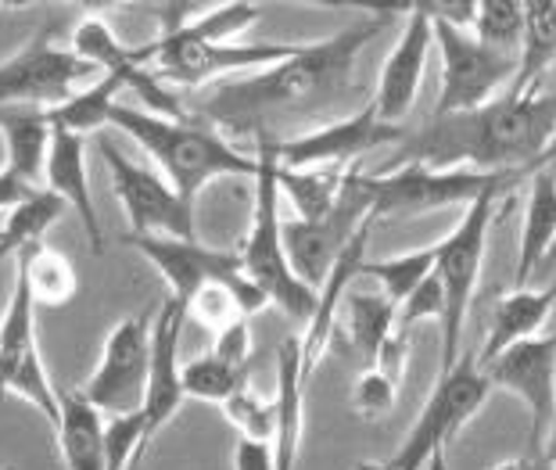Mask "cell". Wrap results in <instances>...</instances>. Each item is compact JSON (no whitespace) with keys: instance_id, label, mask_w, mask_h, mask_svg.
Instances as JSON below:
<instances>
[{"instance_id":"603a6c76","label":"cell","mask_w":556,"mask_h":470,"mask_svg":"<svg viewBox=\"0 0 556 470\" xmlns=\"http://www.w3.org/2000/svg\"><path fill=\"white\" fill-rule=\"evenodd\" d=\"M553 305H556V284L539 288V291L514 288L510 295H503L500 302H495L492 320H489V334H484L481 359H478L481 367L510 345L525 342V338H535L542 331V323L549 320Z\"/></svg>"},{"instance_id":"277c9868","label":"cell","mask_w":556,"mask_h":470,"mask_svg":"<svg viewBox=\"0 0 556 470\" xmlns=\"http://www.w3.org/2000/svg\"><path fill=\"white\" fill-rule=\"evenodd\" d=\"M255 205H252V227L241 241V266L244 277L263 291L269 305H280L291 320L309 323L316 309V291L302 284L291 274L288 255H283V233H280V187H277V158H274V137H255Z\"/></svg>"},{"instance_id":"83f0119b","label":"cell","mask_w":556,"mask_h":470,"mask_svg":"<svg viewBox=\"0 0 556 470\" xmlns=\"http://www.w3.org/2000/svg\"><path fill=\"white\" fill-rule=\"evenodd\" d=\"M349 173V169H345ZM341 169H283L277 166V187L280 194L294 205V219H327L334 213L341 187H345Z\"/></svg>"},{"instance_id":"b9f144b4","label":"cell","mask_w":556,"mask_h":470,"mask_svg":"<svg viewBox=\"0 0 556 470\" xmlns=\"http://www.w3.org/2000/svg\"><path fill=\"white\" fill-rule=\"evenodd\" d=\"M43 187L26 183L22 176H15L11 169H0V213H11V208L26 205L33 194H40Z\"/></svg>"},{"instance_id":"6da1fadb","label":"cell","mask_w":556,"mask_h":470,"mask_svg":"<svg viewBox=\"0 0 556 470\" xmlns=\"http://www.w3.org/2000/svg\"><path fill=\"white\" fill-rule=\"evenodd\" d=\"M556 140V93L495 98L475 112L434 115L395 151V166L470 169V173H535L549 162Z\"/></svg>"},{"instance_id":"7dc6e473","label":"cell","mask_w":556,"mask_h":470,"mask_svg":"<svg viewBox=\"0 0 556 470\" xmlns=\"http://www.w3.org/2000/svg\"><path fill=\"white\" fill-rule=\"evenodd\" d=\"M0 470H15V467H0Z\"/></svg>"},{"instance_id":"30bf717a","label":"cell","mask_w":556,"mask_h":470,"mask_svg":"<svg viewBox=\"0 0 556 470\" xmlns=\"http://www.w3.org/2000/svg\"><path fill=\"white\" fill-rule=\"evenodd\" d=\"M151 320H155V309L123 316L104 338L90 378L83 381V388H76V395L101 420L140 414V406H144L151 370Z\"/></svg>"},{"instance_id":"d4e9b609","label":"cell","mask_w":556,"mask_h":470,"mask_svg":"<svg viewBox=\"0 0 556 470\" xmlns=\"http://www.w3.org/2000/svg\"><path fill=\"white\" fill-rule=\"evenodd\" d=\"M556 62V0H528L525 40H520L517 73L510 79V98H539L542 76Z\"/></svg>"},{"instance_id":"4dcf8cb0","label":"cell","mask_w":556,"mask_h":470,"mask_svg":"<svg viewBox=\"0 0 556 470\" xmlns=\"http://www.w3.org/2000/svg\"><path fill=\"white\" fill-rule=\"evenodd\" d=\"M434 263H438L434 249H420V252H406L392 258H366L359 277H374L377 291L399 309V305L434 274Z\"/></svg>"},{"instance_id":"8992f818","label":"cell","mask_w":556,"mask_h":470,"mask_svg":"<svg viewBox=\"0 0 556 470\" xmlns=\"http://www.w3.org/2000/svg\"><path fill=\"white\" fill-rule=\"evenodd\" d=\"M492 384L484 378L475 356H459L453 370L438 373L431 398L424 403L417 424L402 439L399 449L388 460L356 463V470H428L438 453H445L448 439H456L467 428V420L489 403Z\"/></svg>"},{"instance_id":"d6986e66","label":"cell","mask_w":556,"mask_h":470,"mask_svg":"<svg viewBox=\"0 0 556 470\" xmlns=\"http://www.w3.org/2000/svg\"><path fill=\"white\" fill-rule=\"evenodd\" d=\"M406 11H409V18L399 33L392 54L384 58L381 79H377V93L370 101L374 115L388 126H402V119L413 112L424 68H428V51L434 43L431 15L424 11L420 0L417 4H406Z\"/></svg>"},{"instance_id":"44dd1931","label":"cell","mask_w":556,"mask_h":470,"mask_svg":"<svg viewBox=\"0 0 556 470\" xmlns=\"http://www.w3.org/2000/svg\"><path fill=\"white\" fill-rule=\"evenodd\" d=\"M305 370H302V334H288L277 348V392L274 414H277V434H274V460L277 470H294L299 463V445L305 428Z\"/></svg>"},{"instance_id":"7c38bea8","label":"cell","mask_w":556,"mask_h":470,"mask_svg":"<svg viewBox=\"0 0 556 470\" xmlns=\"http://www.w3.org/2000/svg\"><path fill=\"white\" fill-rule=\"evenodd\" d=\"M98 151L104 166H109L112 191L119 198L129 227H134L129 233H140V238H180V241L198 238L194 205H187L165 176L129 162L115 148V140H109V134H98Z\"/></svg>"},{"instance_id":"74e56055","label":"cell","mask_w":556,"mask_h":470,"mask_svg":"<svg viewBox=\"0 0 556 470\" xmlns=\"http://www.w3.org/2000/svg\"><path fill=\"white\" fill-rule=\"evenodd\" d=\"M395 403H399V384L377 367H366L356 388H352V409L366 420H381L392 414Z\"/></svg>"},{"instance_id":"8fae6325","label":"cell","mask_w":556,"mask_h":470,"mask_svg":"<svg viewBox=\"0 0 556 470\" xmlns=\"http://www.w3.org/2000/svg\"><path fill=\"white\" fill-rule=\"evenodd\" d=\"M104 73L73 51L58 47L51 33H37L26 47L0 62V112L4 109H58L73 93L98 84Z\"/></svg>"},{"instance_id":"4fadbf2b","label":"cell","mask_w":556,"mask_h":470,"mask_svg":"<svg viewBox=\"0 0 556 470\" xmlns=\"http://www.w3.org/2000/svg\"><path fill=\"white\" fill-rule=\"evenodd\" d=\"M434 47L442 51V93H438L434 115L475 112L495 101L517 73V58L481 43L470 29H456L448 22H434Z\"/></svg>"},{"instance_id":"8d00e7d4","label":"cell","mask_w":556,"mask_h":470,"mask_svg":"<svg viewBox=\"0 0 556 470\" xmlns=\"http://www.w3.org/2000/svg\"><path fill=\"white\" fill-rule=\"evenodd\" d=\"M101 442H104V460H109V470H129L134 463L144 460V453H148L144 417L140 414L109 417L101 428Z\"/></svg>"},{"instance_id":"52a82bcc","label":"cell","mask_w":556,"mask_h":470,"mask_svg":"<svg viewBox=\"0 0 556 470\" xmlns=\"http://www.w3.org/2000/svg\"><path fill=\"white\" fill-rule=\"evenodd\" d=\"M503 191L481 194L478 202L464 208V219L456 223L445 241L434 244V274L445 291V316H442V373L459 363V342H464V327L475 302L478 277L484 266V249H489V230L495 219V202Z\"/></svg>"},{"instance_id":"d6a6232c","label":"cell","mask_w":556,"mask_h":470,"mask_svg":"<svg viewBox=\"0 0 556 470\" xmlns=\"http://www.w3.org/2000/svg\"><path fill=\"white\" fill-rule=\"evenodd\" d=\"M258 15H263L258 4H219L194 18H169L165 26L194 43H233V37L255 26Z\"/></svg>"},{"instance_id":"1f68e13d","label":"cell","mask_w":556,"mask_h":470,"mask_svg":"<svg viewBox=\"0 0 556 470\" xmlns=\"http://www.w3.org/2000/svg\"><path fill=\"white\" fill-rule=\"evenodd\" d=\"M123 90L119 76H101L98 84H90L87 90L73 93L65 104L51 109V123L68 129V134H101L109 126V112L115 104V93Z\"/></svg>"},{"instance_id":"ab89813d","label":"cell","mask_w":556,"mask_h":470,"mask_svg":"<svg viewBox=\"0 0 556 470\" xmlns=\"http://www.w3.org/2000/svg\"><path fill=\"white\" fill-rule=\"evenodd\" d=\"M212 356H219L238 370L252 367V327H248V320H238L227 331L212 334Z\"/></svg>"},{"instance_id":"d590c367","label":"cell","mask_w":556,"mask_h":470,"mask_svg":"<svg viewBox=\"0 0 556 470\" xmlns=\"http://www.w3.org/2000/svg\"><path fill=\"white\" fill-rule=\"evenodd\" d=\"M223 417H227V424L238 431V439L274 445V434H277L274 398L258 395L252 384H244L241 392L233 395L227 406H223Z\"/></svg>"},{"instance_id":"ac0fdd59","label":"cell","mask_w":556,"mask_h":470,"mask_svg":"<svg viewBox=\"0 0 556 470\" xmlns=\"http://www.w3.org/2000/svg\"><path fill=\"white\" fill-rule=\"evenodd\" d=\"M187 327V309L180 302L165 298L151 320V370H148V392L140 417H144V439L148 445L159 439L184 409V363H180V338Z\"/></svg>"},{"instance_id":"7a4b0ae2","label":"cell","mask_w":556,"mask_h":470,"mask_svg":"<svg viewBox=\"0 0 556 470\" xmlns=\"http://www.w3.org/2000/svg\"><path fill=\"white\" fill-rule=\"evenodd\" d=\"M395 15H399V4H388L381 11H370V15L359 22H352L345 29L330 33L324 40L302 43L299 54L288 58V62L263 68V73L252 79H241V84H230V87H219L216 93H208L201 112L216 123L244 126L252 115L294 109V104H302V101H313L319 93L345 84L359 51L374 37H381L395 22Z\"/></svg>"},{"instance_id":"5bb4252c","label":"cell","mask_w":556,"mask_h":470,"mask_svg":"<svg viewBox=\"0 0 556 470\" xmlns=\"http://www.w3.org/2000/svg\"><path fill=\"white\" fill-rule=\"evenodd\" d=\"M370 202H366L363 187H359V169L345 173V187L334 205V213L327 219H283V255H288L291 274L309 284L313 291L324 288V280L334 269L338 255L349 249V241L363 230V223H370Z\"/></svg>"},{"instance_id":"2e32d148","label":"cell","mask_w":556,"mask_h":470,"mask_svg":"<svg viewBox=\"0 0 556 470\" xmlns=\"http://www.w3.org/2000/svg\"><path fill=\"white\" fill-rule=\"evenodd\" d=\"M481 367V363H478ZM492 388L514 392L531 417V453H542L556 414V334H535L484 363Z\"/></svg>"},{"instance_id":"7402d4cb","label":"cell","mask_w":556,"mask_h":470,"mask_svg":"<svg viewBox=\"0 0 556 470\" xmlns=\"http://www.w3.org/2000/svg\"><path fill=\"white\" fill-rule=\"evenodd\" d=\"M553 241H556V176L542 169L528 180L514 288H528V280L542 274V263H546Z\"/></svg>"},{"instance_id":"4316f807","label":"cell","mask_w":556,"mask_h":470,"mask_svg":"<svg viewBox=\"0 0 556 470\" xmlns=\"http://www.w3.org/2000/svg\"><path fill=\"white\" fill-rule=\"evenodd\" d=\"M395 316H399V309L381 295V291H363V288L345 291L338 323L345 327L349 345L359 352L366 367H374L377 352H381V345L392 338Z\"/></svg>"},{"instance_id":"ba28073f","label":"cell","mask_w":556,"mask_h":470,"mask_svg":"<svg viewBox=\"0 0 556 470\" xmlns=\"http://www.w3.org/2000/svg\"><path fill=\"white\" fill-rule=\"evenodd\" d=\"M0 395H15L29 403L51 428L62 420V403L51 373L43 367L40 342H37V298L29 291L26 263L15 255V277H11V295L0 316Z\"/></svg>"},{"instance_id":"ee69618b","label":"cell","mask_w":556,"mask_h":470,"mask_svg":"<svg viewBox=\"0 0 556 470\" xmlns=\"http://www.w3.org/2000/svg\"><path fill=\"white\" fill-rule=\"evenodd\" d=\"M542 456L553 463L556 470V414H553V424H549V434H546V442H542Z\"/></svg>"},{"instance_id":"484cf974","label":"cell","mask_w":556,"mask_h":470,"mask_svg":"<svg viewBox=\"0 0 556 470\" xmlns=\"http://www.w3.org/2000/svg\"><path fill=\"white\" fill-rule=\"evenodd\" d=\"M58 403H62V420L54 428V439L65 470H109L101 442L104 420L76 392H58Z\"/></svg>"},{"instance_id":"836d02e7","label":"cell","mask_w":556,"mask_h":470,"mask_svg":"<svg viewBox=\"0 0 556 470\" xmlns=\"http://www.w3.org/2000/svg\"><path fill=\"white\" fill-rule=\"evenodd\" d=\"M244 384H248V370L230 367V363H223L212 352L184 363V395L194 398V403L223 409Z\"/></svg>"},{"instance_id":"7bdbcfd3","label":"cell","mask_w":556,"mask_h":470,"mask_svg":"<svg viewBox=\"0 0 556 470\" xmlns=\"http://www.w3.org/2000/svg\"><path fill=\"white\" fill-rule=\"evenodd\" d=\"M495 470H553V463L542 453H528V456H517L510 463H500Z\"/></svg>"},{"instance_id":"5b68a950","label":"cell","mask_w":556,"mask_h":470,"mask_svg":"<svg viewBox=\"0 0 556 470\" xmlns=\"http://www.w3.org/2000/svg\"><path fill=\"white\" fill-rule=\"evenodd\" d=\"M539 173V169H535ZM531 169L517 173H470V169H428V166H395L388 173H359V187L370 202V216H420L448 205H470L481 194H510L520 180L535 176Z\"/></svg>"},{"instance_id":"e575fe53","label":"cell","mask_w":556,"mask_h":470,"mask_svg":"<svg viewBox=\"0 0 556 470\" xmlns=\"http://www.w3.org/2000/svg\"><path fill=\"white\" fill-rule=\"evenodd\" d=\"M470 33L503 54H520L525 40V4L520 0H481Z\"/></svg>"},{"instance_id":"9a60e30c","label":"cell","mask_w":556,"mask_h":470,"mask_svg":"<svg viewBox=\"0 0 556 470\" xmlns=\"http://www.w3.org/2000/svg\"><path fill=\"white\" fill-rule=\"evenodd\" d=\"M406 129L388 126L374 115V109H363L349 119L327 123L319 129H305L299 137L274 140V158L283 169H356L352 162L363 158L366 151L381 144H402Z\"/></svg>"},{"instance_id":"bcb514c9","label":"cell","mask_w":556,"mask_h":470,"mask_svg":"<svg viewBox=\"0 0 556 470\" xmlns=\"http://www.w3.org/2000/svg\"><path fill=\"white\" fill-rule=\"evenodd\" d=\"M549 266H556V241H553V249L546 255V263H542V269H549Z\"/></svg>"},{"instance_id":"f35d334b","label":"cell","mask_w":556,"mask_h":470,"mask_svg":"<svg viewBox=\"0 0 556 470\" xmlns=\"http://www.w3.org/2000/svg\"><path fill=\"white\" fill-rule=\"evenodd\" d=\"M442 316H445V291H442V280H438V274H431L417 291H413L406 302L399 305L395 331L406 334L413 323H420V320H442Z\"/></svg>"},{"instance_id":"ffe728a7","label":"cell","mask_w":556,"mask_h":470,"mask_svg":"<svg viewBox=\"0 0 556 470\" xmlns=\"http://www.w3.org/2000/svg\"><path fill=\"white\" fill-rule=\"evenodd\" d=\"M43 191L62 198L65 208H73L79 216L83 230L90 238L93 255L104 252V230L93 208V191H90V173H87V140L79 134L54 126L51 134V151H47V169H43Z\"/></svg>"},{"instance_id":"3957f363","label":"cell","mask_w":556,"mask_h":470,"mask_svg":"<svg viewBox=\"0 0 556 470\" xmlns=\"http://www.w3.org/2000/svg\"><path fill=\"white\" fill-rule=\"evenodd\" d=\"M109 126H115L129 140L155 158L173 191L184 198L187 205L198 202L212 180H227V176H248L255 180V151L244 155L223 140L216 129L191 123V119H165V115L144 112L140 104H112Z\"/></svg>"},{"instance_id":"e0dca14e","label":"cell","mask_w":556,"mask_h":470,"mask_svg":"<svg viewBox=\"0 0 556 470\" xmlns=\"http://www.w3.org/2000/svg\"><path fill=\"white\" fill-rule=\"evenodd\" d=\"M126 244L148 258L159 269V277L169 284V298L180 302L184 309L201 288L208 284H238L244 280V266L238 249H212L205 241H180V238H140L126 233Z\"/></svg>"},{"instance_id":"f1b7e54d","label":"cell","mask_w":556,"mask_h":470,"mask_svg":"<svg viewBox=\"0 0 556 470\" xmlns=\"http://www.w3.org/2000/svg\"><path fill=\"white\" fill-rule=\"evenodd\" d=\"M22 263H26V280H29V291L37 305H54L62 309L76 295H79V277H76V266L62 249H51V244H37L29 252H18Z\"/></svg>"},{"instance_id":"cb8c5ba5","label":"cell","mask_w":556,"mask_h":470,"mask_svg":"<svg viewBox=\"0 0 556 470\" xmlns=\"http://www.w3.org/2000/svg\"><path fill=\"white\" fill-rule=\"evenodd\" d=\"M51 112L47 109H4L0 112V140H4V169L40 187L51 151Z\"/></svg>"},{"instance_id":"60d3db41","label":"cell","mask_w":556,"mask_h":470,"mask_svg":"<svg viewBox=\"0 0 556 470\" xmlns=\"http://www.w3.org/2000/svg\"><path fill=\"white\" fill-rule=\"evenodd\" d=\"M233 470H277L274 445L238 439V449H233Z\"/></svg>"},{"instance_id":"9c48e42d","label":"cell","mask_w":556,"mask_h":470,"mask_svg":"<svg viewBox=\"0 0 556 470\" xmlns=\"http://www.w3.org/2000/svg\"><path fill=\"white\" fill-rule=\"evenodd\" d=\"M302 43H194L184 40L180 33L162 26V33L151 43L137 47V58L155 73L165 87H205L219 76L233 73H263L288 58L299 54Z\"/></svg>"},{"instance_id":"f546056e","label":"cell","mask_w":556,"mask_h":470,"mask_svg":"<svg viewBox=\"0 0 556 470\" xmlns=\"http://www.w3.org/2000/svg\"><path fill=\"white\" fill-rule=\"evenodd\" d=\"M62 216H65V202L54 198L51 191L33 194L26 205L11 208L8 223L0 227V263H4L8 255L29 252V249H37V244H43V233Z\"/></svg>"},{"instance_id":"f6af8a7d","label":"cell","mask_w":556,"mask_h":470,"mask_svg":"<svg viewBox=\"0 0 556 470\" xmlns=\"http://www.w3.org/2000/svg\"><path fill=\"white\" fill-rule=\"evenodd\" d=\"M428 470H445V453H438L434 460L428 463Z\"/></svg>"}]
</instances>
